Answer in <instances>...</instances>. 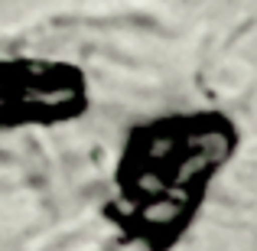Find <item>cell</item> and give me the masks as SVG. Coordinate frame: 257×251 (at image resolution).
Listing matches in <instances>:
<instances>
[{
  "label": "cell",
  "instance_id": "cell-2",
  "mask_svg": "<svg viewBox=\"0 0 257 251\" xmlns=\"http://www.w3.org/2000/svg\"><path fill=\"white\" fill-rule=\"evenodd\" d=\"M82 72L65 62L0 56V131L59 124L85 111Z\"/></svg>",
  "mask_w": 257,
  "mask_h": 251
},
{
  "label": "cell",
  "instance_id": "cell-1",
  "mask_svg": "<svg viewBox=\"0 0 257 251\" xmlns=\"http://www.w3.org/2000/svg\"><path fill=\"white\" fill-rule=\"evenodd\" d=\"M238 134L218 111L166 114L134 127L114 173L111 222L131 241L166 251L186 235Z\"/></svg>",
  "mask_w": 257,
  "mask_h": 251
}]
</instances>
